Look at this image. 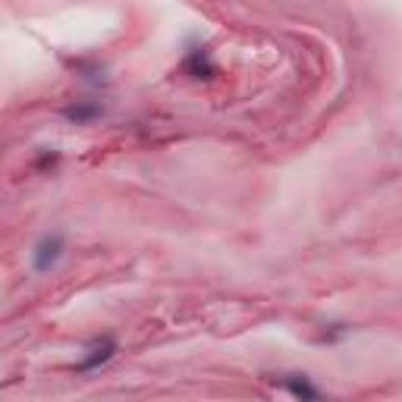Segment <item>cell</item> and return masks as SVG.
Returning <instances> with one entry per match:
<instances>
[{
  "label": "cell",
  "mask_w": 402,
  "mask_h": 402,
  "mask_svg": "<svg viewBox=\"0 0 402 402\" xmlns=\"http://www.w3.org/2000/svg\"><path fill=\"white\" fill-rule=\"evenodd\" d=\"M60 251H63V239L60 236H44L41 242L35 245V255H31V264H35L38 274L50 270L57 261H60Z\"/></svg>",
  "instance_id": "obj_1"
},
{
  "label": "cell",
  "mask_w": 402,
  "mask_h": 402,
  "mask_svg": "<svg viewBox=\"0 0 402 402\" xmlns=\"http://www.w3.org/2000/svg\"><path fill=\"white\" fill-rule=\"evenodd\" d=\"M113 352H117V343H113L110 336L98 339V343L91 345V355H88V358H82V362H79V371H82V374H85V371L100 368V364H104V362H110V358H113Z\"/></svg>",
  "instance_id": "obj_2"
},
{
  "label": "cell",
  "mask_w": 402,
  "mask_h": 402,
  "mask_svg": "<svg viewBox=\"0 0 402 402\" xmlns=\"http://www.w3.org/2000/svg\"><path fill=\"white\" fill-rule=\"evenodd\" d=\"M286 389L292 396H299V399H318V389L308 387L305 380H286Z\"/></svg>",
  "instance_id": "obj_4"
},
{
  "label": "cell",
  "mask_w": 402,
  "mask_h": 402,
  "mask_svg": "<svg viewBox=\"0 0 402 402\" xmlns=\"http://www.w3.org/2000/svg\"><path fill=\"white\" fill-rule=\"evenodd\" d=\"M66 119H75V123H88V119H94L100 113V107L98 104H73V107H66Z\"/></svg>",
  "instance_id": "obj_3"
}]
</instances>
